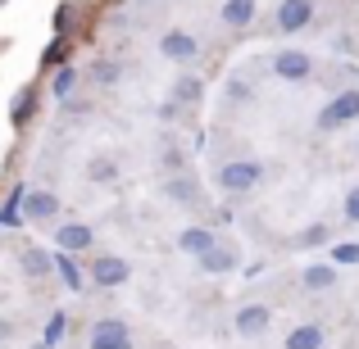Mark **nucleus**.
I'll list each match as a JSON object with an SVG mask.
<instances>
[{
    "label": "nucleus",
    "instance_id": "f257e3e1",
    "mask_svg": "<svg viewBox=\"0 0 359 349\" xmlns=\"http://www.w3.org/2000/svg\"><path fill=\"white\" fill-rule=\"evenodd\" d=\"M214 182H219L223 195H250L264 182V164L259 159H228V164H219Z\"/></svg>",
    "mask_w": 359,
    "mask_h": 349
},
{
    "label": "nucleus",
    "instance_id": "f03ea898",
    "mask_svg": "<svg viewBox=\"0 0 359 349\" xmlns=\"http://www.w3.org/2000/svg\"><path fill=\"white\" fill-rule=\"evenodd\" d=\"M355 118H359V87L337 91V96L318 109V122H314V127L318 131H337V127H346V122H355Z\"/></svg>",
    "mask_w": 359,
    "mask_h": 349
},
{
    "label": "nucleus",
    "instance_id": "7ed1b4c3",
    "mask_svg": "<svg viewBox=\"0 0 359 349\" xmlns=\"http://www.w3.org/2000/svg\"><path fill=\"white\" fill-rule=\"evenodd\" d=\"M87 349H137V336L123 318H100L87 332Z\"/></svg>",
    "mask_w": 359,
    "mask_h": 349
},
{
    "label": "nucleus",
    "instance_id": "20e7f679",
    "mask_svg": "<svg viewBox=\"0 0 359 349\" xmlns=\"http://www.w3.org/2000/svg\"><path fill=\"white\" fill-rule=\"evenodd\" d=\"M128 277H132V263L123 259V254H100V259L91 263V281H96L100 290H118Z\"/></svg>",
    "mask_w": 359,
    "mask_h": 349
},
{
    "label": "nucleus",
    "instance_id": "39448f33",
    "mask_svg": "<svg viewBox=\"0 0 359 349\" xmlns=\"http://www.w3.org/2000/svg\"><path fill=\"white\" fill-rule=\"evenodd\" d=\"M159 55H164L168 64H196V55H201V41H196L191 32H182V27H173V32L159 36Z\"/></svg>",
    "mask_w": 359,
    "mask_h": 349
},
{
    "label": "nucleus",
    "instance_id": "423d86ee",
    "mask_svg": "<svg viewBox=\"0 0 359 349\" xmlns=\"http://www.w3.org/2000/svg\"><path fill=\"white\" fill-rule=\"evenodd\" d=\"M196 263H201L205 277H223V272H237V245H232V241H214Z\"/></svg>",
    "mask_w": 359,
    "mask_h": 349
},
{
    "label": "nucleus",
    "instance_id": "0eeeda50",
    "mask_svg": "<svg viewBox=\"0 0 359 349\" xmlns=\"http://www.w3.org/2000/svg\"><path fill=\"white\" fill-rule=\"evenodd\" d=\"M273 73H278L282 82H305L309 73H314V59H309L305 50H278L273 55Z\"/></svg>",
    "mask_w": 359,
    "mask_h": 349
},
{
    "label": "nucleus",
    "instance_id": "6e6552de",
    "mask_svg": "<svg viewBox=\"0 0 359 349\" xmlns=\"http://www.w3.org/2000/svg\"><path fill=\"white\" fill-rule=\"evenodd\" d=\"M23 218L27 222H55L60 218V195L55 191H27L23 195Z\"/></svg>",
    "mask_w": 359,
    "mask_h": 349
},
{
    "label": "nucleus",
    "instance_id": "1a4fd4ad",
    "mask_svg": "<svg viewBox=\"0 0 359 349\" xmlns=\"http://www.w3.org/2000/svg\"><path fill=\"white\" fill-rule=\"evenodd\" d=\"M273 322V308L269 304H241L237 318H232V327H237V336H264Z\"/></svg>",
    "mask_w": 359,
    "mask_h": 349
},
{
    "label": "nucleus",
    "instance_id": "9d476101",
    "mask_svg": "<svg viewBox=\"0 0 359 349\" xmlns=\"http://www.w3.org/2000/svg\"><path fill=\"white\" fill-rule=\"evenodd\" d=\"M314 18V0H282L278 5V32H300Z\"/></svg>",
    "mask_w": 359,
    "mask_h": 349
},
{
    "label": "nucleus",
    "instance_id": "9b49d317",
    "mask_svg": "<svg viewBox=\"0 0 359 349\" xmlns=\"http://www.w3.org/2000/svg\"><path fill=\"white\" fill-rule=\"evenodd\" d=\"M91 241H96V232H91L87 222H64V227L55 232L60 254H82V250H91Z\"/></svg>",
    "mask_w": 359,
    "mask_h": 349
},
{
    "label": "nucleus",
    "instance_id": "f8f14e48",
    "mask_svg": "<svg viewBox=\"0 0 359 349\" xmlns=\"http://www.w3.org/2000/svg\"><path fill=\"white\" fill-rule=\"evenodd\" d=\"M18 268H23L27 281H41V277H50V272H55V263H50V254H46V250L27 245V250L18 254Z\"/></svg>",
    "mask_w": 359,
    "mask_h": 349
},
{
    "label": "nucleus",
    "instance_id": "ddd939ff",
    "mask_svg": "<svg viewBox=\"0 0 359 349\" xmlns=\"http://www.w3.org/2000/svg\"><path fill=\"white\" fill-rule=\"evenodd\" d=\"M214 241H219V236H214L210 227H182V232H177V250L191 254V259H201V254L210 250Z\"/></svg>",
    "mask_w": 359,
    "mask_h": 349
},
{
    "label": "nucleus",
    "instance_id": "4468645a",
    "mask_svg": "<svg viewBox=\"0 0 359 349\" xmlns=\"http://www.w3.org/2000/svg\"><path fill=\"white\" fill-rule=\"evenodd\" d=\"M164 191H168V200H177V204H201V182L187 177V173H173Z\"/></svg>",
    "mask_w": 359,
    "mask_h": 349
},
{
    "label": "nucleus",
    "instance_id": "2eb2a0df",
    "mask_svg": "<svg viewBox=\"0 0 359 349\" xmlns=\"http://www.w3.org/2000/svg\"><path fill=\"white\" fill-rule=\"evenodd\" d=\"M323 341H327V336H323V327H318V322H300L296 332L282 341V349H323Z\"/></svg>",
    "mask_w": 359,
    "mask_h": 349
},
{
    "label": "nucleus",
    "instance_id": "dca6fc26",
    "mask_svg": "<svg viewBox=\"0 0 359 349\" xmlns=\"http://www.w3.org/2000/svg\"><path fill=\"white\" fill-rule=\"evenodd\" d=\"M300 281H305V290H332L337 286V263H309L300 272Z\"/></svg>",
    "mask_w": 359,
    "mask_h": 349
},
{
    "label": "nucleus",
    "instance_id": "f3484780",
    "mask_svg": "<svg viewBox=\"0 0 359 349\" xmlns=\"http://www.w3.org/2000/svg\"><path fill=\"white\" fill-rule=\"evenodd\" d=\"M250 18H255V0H223V23H228L232 32L250 27Z\"/></svg>",
    "mask_w": 359,
    "mask_h": 349
},
{
    "label": "nucleus",
    "instance_id": "a211bd4d",
    "mask_svg": "<svg viewBox=\"0 0 359 349\" xmlns=\"http://www.w3.org/2000/svg\"><path fill=\"white\" fill-rule=\"evenodd\" d=\"M50 263H55V272H60V281H64L69 290H82V286H87V277H82V268L73 263V254H55Z\"/></svg>",
    "mask_w": 359,
    "mask_h": 349
},
{
    "label": "nucleus",
    "instance_id": "6ab92c4d",
    "mask_svg": "<svg viewBox=\"0 0 359 349\" xmlns=\"http://www.w3.org/2000/svg\"><path fill=\"white\" fill-rule=\"evenodd\" d=\"M201 91H205V82L196 78V73H187V78L173 82V105H196V100H201Z\"/></svg>",
    "mask_w": 359,
    "mask_h": 349
},
{
    "label": "nucleus",
    "instance_id": "aec40b11",
    "mask_svg": "<svg viewBox=\"0 0 359 349\" xmlns=\"http://www.w3.org/2000/svg\"><path fill=\"white\" fill-rule=\"evenodd\" d=\"M118 78H123V69L114 59H96V64H91V82H96V87H114Z\"/></svg>",
    "mask_w": 359,
    "mask_h": 349
},
{
    "label": "nucleus",
    "instance_id": "412c9836",
    "mask_svg": "<svg viewBox=\"0 0 359 349\" xmlns=\"http://www.w3.org/2000/svg\"><path fill=\"white\" fill-rule=\"evenodd\" d=\"M73 87H78V69H73V64H64V69L55 73L50 91H55V96H60V100H69V96H73Z\"/></svg>",
    "mask_w": 359,
    "mask_h": 349
},
{
    "label": "nucleus",
    "instance_id": "4be33fe9",
    "mask_svg": "<svg viewBox=\"0 0 359 349\" xmlns=\"http://www.w3.org/2000/svg\"><path fill=\"white\" fill-rule=\"evenodd\" d=\"M64 332H69V318H64V313H55V318H50V322H46V336H41V349H55V345H60V341H64Z\"/></svg>",
    "mask_w": 359,
    "mask_h": 349
},
{
    "label": "nucleus",
    "instance_id": "5701e85b",
    "mask_svg": "<svg viewBox=\"0 0 359 349\" xmlns=\"http://www.w3.org/2000/svg\"><path fill=\"white\" fill-rule=\"evenodd\" d=\"M87 177H91V182H114V177H118V164H114V159H91V164H87Z\"/></svg>",
    "mask_w": 359,
    "mask_h": 349
},
{
    "label": "nucleus",
    "instance_id": "b1692460",
    "mask_svg": "<svg viewBox=\"0 0 359 349\" xmlns=\"http://www.w3.org/2000/svg\"><path fill=\"white\" fill-rule=\"evenodd\" d=\"M296 241H300V245H327V241H332V227H327V222H309V227L300 232Z\"/></svg>",
    "mask_w": 359,
    "mask_h": 349
},
{
    "label": "nucleus",
    "instance_id": "393cba45",
    "mask_svg": "<svg viewBox=\"0 0 359 349\" xmlns=\"http://www.w3.org/2000/svg\"><path fill=\"white\" fill-rule=\"evenodd\" d=\"M341 213H346V222H359V186H351V191H346Z\"/></svg>",
    "mask_w": 359,
    "mask_h": 349
},
{
    "label": "nucleus",
    "instance_id": "a878e982",
    "mask_svg": "<svg viewBox=\"0 0 359 349\" xmlns=\"http://www.w3.org/2000/svg\"><path fill=\"white\" fill-rule=\"evenodd\" d=\"M228 96H232V100H250L255 87H250V82H241V78H228Z\"/></svg>",
    "mask_w": 359,
    "mask_h": 349
},
{
    "label": "nucleus",
    "instance_id": "bb28decb",
    "mask_svg": "<svg viewBox=\"0 0 359 349\" xmlns=\"http://www.w3.org/2000/svg\"><path fill=\"white\" fill-rule=\"evenodd\" d=\"M332 259H337V263H359V241H355V245H337Z\"/></svg>",
    "mask_w": 359,
    "mask_h": 349
},
{
    "label": "nucleus",
    "instance_id": "cd10ccee",
    "mask_svg": "<svg viewBox=\"0 0 359 349\" xmlns=\"http://www.w3.org/2000/svg\"><path fill=\"white\" fill-rule=\"evenodd\" d=\"M137 5H146V0H137Z\"/></svg>",
    "mask_w": 359,
    "mask_h": 349
},
{
    "label": "nucleus",
    "instance_id": "c85d7f7f",
    "mask_svg": "<svg viewBox=\"0 0 359 349\" xmlns=\"http://www.w3.org/2000/svg\"><path fill=\"white\" fill-rule=\"evenodd\" d=\"M32 349H41V345H32Z\"/></svg>",
    "mask_w": 359,
    "mask_h": 349
}]
</instances>
